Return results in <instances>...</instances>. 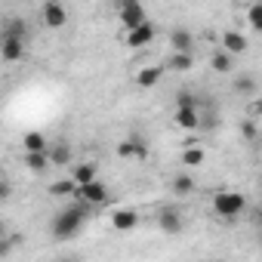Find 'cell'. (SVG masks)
<instances>
[{
    "mask_svg": "<svg viewBox=\"0 0 262 262\" xmlns=\"http://www.w3.org/2000/svg\"><path fill=\"white\" fill-rule=\"evenodd\" d=\"M99 170H96V164H90V161H83V164H74V170H71V179L83 188V185H93V182H99V176H96Z\"/></svg>",
    "mask_w": 262,
    "mask_h": 262,
    "instance_id": "obj_14",
    "label": "cell"
},
{
    "mask_svg": "<svg viewBox=\"0 0 262 262\" xmlns=\"http://www.w3.org/2000/svg\"><path fill=\"white\" fill-rule=\"evenodd\" d=\"M43 25L47 28H62V25H68V10L62 7V4H56V0H50V4H43Z\"/></svg>",
    "mask_w": 262,
    "mask_h": 262,
    "instance_id": "obj_8",
    "label": "cell"
},
{
    "mask_svg": "<svg viewBox=\"0 0 262 262\" xmlns=\"http://www.w3.org/2000/svg\"><path fill=\"white\" fill-rule=\"evenodd\" d=\"M247 25H250L256 34H262V4H250V7H247Z\"/></svg>",
    "mask_w": 262,
    "mask_h": 262,
    "instance_id": "obj_24",
    "label": "cell"
},
{
    "mask_svg": "<svg viewBox=\"0 0 262 262\" xmlns=\"http://www.w3.org/2000/svg\"><path fill=\"white\" fill-rule=\"evenodd\" d=\"M191 65H194V59L185 56V53H170V56H167V68L176 71V74H179V71H191Z\"/></svg>",
    "mask_w": 262,
    "mask_h": 262,
    "instance_id": "obj_23",
    "label": "cell"
},
{
    "mask_svg": "<svg viewBox=\"0 0 262 262\" xmlns=\"http://www.w3.org/2000/svg\"><path fill=\"white\" fill-rule=\"evenodd\" d=\"M244 207H247V198L241 194V191H219L216 198H213V210L222 216V219H237L241 213H244Z\"/></svg>",
    "mask_w": 262,
    "mask_h": 262,
    "instance_id": "obj_2",
    "label": "cell"
},
{
    "mask_svg": "<svg viewBox=\"0 0 262 262\" xmlns=\"http://www.w3.org/2000/svg\"><path fill=\"white\" fill-rule=\"evenodd\" d=\"M136 222H139V216H136L133 210H114V213H111V225H114L117 231H129V228H136Z\"/></svg>",
    "mask_w": 262,
    "mask_h": 262,
    "instance_id": "obj_19",
    "label": "cell"
},
{
    "mask_svg": "<svg viewBox=\"0 0 262 262\" xmlns=\"http://www.w3.org/2000/svg\"><path fill=\"white\" fill-rule=\"evenodd\" d=\"M241 136H244L247 142H259V133H256V120H253V117L241 123Z\"/></svg>",
    "mask_w": 262,
    "mask_h": 262,
    "instance_id": "obj_26",
    "label": "cell"
},
{
    "mask_svg": "<svg viewBox=\"0 0 262 262\" xmlns=\"http://www.w3.org/2000/svg\"><path fill=\"white\" fill-rule=\"evenodd\" d=\"M253 114L262 117V99H253Z\"/></svg>",
    "mask_w": 262,
    "mask_h": 262,
    "instance_id": "obj_29",
    "label": "cell"
},
{
    "mask_svg": "<svg viewBox=\"0 0 262 262\" xmlns=\"http://www.w3.org/2000/svg\"><path fill=\"white\" fill-rule=\"evenodd\" d=\"M194 188H198V185H194V179H191L188 173H176V176L170 179V191H173V198H188Z\"/></svg>",
    "mask_w": 262,
    "mask_h": 262,
    "instance_id": "obj_17",
    "label": "cell"
},
{
    "mask_svg": "<svg viewBox=\"0 0 262 262\" xmlns=\"http://www.w3.org/2000/svg\"><path fill=\"white\" fill-rule=\"evenodd\" d=\"M117 155H120V158H136V161H145V158H148V139H145L142 133L126 136V139H120Z\"/></svg>",
    "mask_w": 262,
    "mask_h": 262,
    "instance_id": "obj_4",
    "label": "cell"
},
{
    "mask_svg": "<svg viewBox=\"0 0 262 262\" xmlns=\"http://www.w3.org/2000/svg\"><path fill=\"white\" fill-rule=\"evenodd\" d=\"M173 123L179 129H201V108H176Z\"/></svg>",
    "mask_w": 262,
    "mask_h": 262,
    "instance_id": "obj_11",
    "label": "cell"
},
{
    "mask_svg": "<svg viewBox=\"0 0 262 262\" xmlns=\"http://www.w3.org/2000/svg\"><path fill=\"white\" fill-rule=\"evenodd\" d=\"M77 194H80V185H77L71 176L50 182V198H77Z\"/></svg>",
    "mask_w": 262,
    "mask_h": 262,
    "instance_id": "obj_15",
    "label": "cell"
},
{
    "mask_svg": "<svg viewBox=\"0 0 262 262\" xmlns=\"http://www.w3.org/2000/svg\"><path fill=\"white\" fill-rule=\"evenodd\" d=\"M77 201H83V204H90V207H96V204H105V201H108V188H105V182L83 185V188H80V194H77Z\"/></svg>",
    "mask_w": 262,
    "mask_h": 262,
    "instance_id": "obj_13",
    "label": "cell"
},
{
    "mask_svg": "<svg viewBox=\"0 0 262 262\" xmlns=\"http://www.w3.org/2000/svg\"><path fill=\"white\" fill-rule=\"evenodd\" d=\"M22 164H25V170L34 173V176H43V173L53 167L50 155H22Z\"/></svg>",
    "mask_w": 262,
    "mask_h": 262,
    "instance_id": "obj_16",
    "label": "cell"
},
{
    "mask_svg": "<svg viewBox=\"0 0 262 262\" xmlns=\"http://www.w3.org/2000/svg\"><path fill=\"white\" fill-rule=\"evenodd\" d=\"M256 145H259V155H262V136H259V142H256Z\"/></svg>",
    "mask_w": 262,
    "mask_h": 262,
    "instance_id": "obj_32",
    "label": "cell"
},
{
    "mask_svg": "<svg viewBox=\"0 0 262 262\" xmlns=\"http://www.w3.org/2000/svg\"><path fill=\"white\" fill-rule=\"evenodd\" d=\"M210 68H213L216 74H231V71H234V56H228L225 50H216V53L210 56Z\"/></svg>",
    "mask_w": 262,
    "mask_h": 262,
    "instance_id": "obj_20",
    "label": "cell"
},
{
    "mask_svg": "<svg viewBox=\"0 0 262 262\" xmlns=\"http://www.w3.org/2000/svg\"><path fill=\"white\" fill-rule=\"evenodd\" d=\"M256 222L262 225V201H259V210H256Z\"/></svg>",
    "mask_w": 262,
    "mask_h": 262,
    "instance_id": "obj_30",
    "label": "cell"
},
{
    "mask_svg": "<svg viewBox=\"0 0 262 262\" xmlns=\"http://www.w3.org/2000/svg\"><path fill=\"white\" fill-rule=\"evenodd\" d=\"M13 198V182H10V176H4L0 179V201H10Z\"/></svg>",
    "mask_w": 262,
    "mask_h": 262,
    "instance_id": "obj_28",
    "label": "cell"
},
{
    "mask_svg": "<svg viewBox=\"0 0 262 262\" xmlns=\"http://www.w3.org/2000/svg\"><path fill=\"white\" fill-rule=\"evenodd\" d=\"M50 139L43 136V133H37V129H31V133H25L22 136V148H25V155H50Z\"/></svg>",
    "mask_w": 262,
    "mask_h": 262,
    "instance_id": "obj_9",
    "label": "cell"
},
{
    "mask_svg": "<svg viewBox=\"0 0 262 262\" xmlns=\"http://www.w3.org/2000/svg\"><path fill=\"white\" fill-rule=\"evenodd\" d=\"M170 50L191 56V53H194V37H191V31H188V28H173V31H170Z\"/></svg>",
    "mask_w": 262,
    "mask_h": 262,
    "instance_id": "obj_10",
    "label": "cell"
},
{
    "mask_svg": "<svg viewBox=\"0 0 262 262\" xmlns=\"http://www.w3.org/2000/svg\"><path fill=\"white\" fill-rule=\"evenodd\" d=\"M117 19H120V25H123V34H126V31H133V28H139V25H148L145 10H142L139 4H133V0L117 7Z\"/></svg>",
    "mask_w": 262,
    "mask_h": 262,
    "instance_id": "obj_3",
    "label": "cell"
},
{
    "mask_svg": "<svg viewBox=\"0 0 262 262\" xmlns=\"http://www.w3.org/2000/svg\"><path fill=\"white\" fill-rule=\"evenodd\" d=\"M158 225H161V231H167V234H179V231H182V213L173 210V207H164V210L158 213Z\"/></svg>",
    "mask_w": 262,
    "mask_h": 262,
    "instance_id": "obj_12",
    "label": "cell"
},
{
    "mask_svg": "<svg viewBox=\"0 0 262 262\" xmlns=\"http://www.w3.org/2000/svg\"><path fill=\"white\" fill-rule=\"evenodd\" d=\"M161 77H164V68L151 65V68H142V71L136 74V83H139V86H158Z\"/></svg>",
    "mask_w": 262,
    "mask_h": 262,
    "instance_id": "obj_22",
    "label": "cell"
},
{
    "mask_svg": "<svg viewBox=\"0 0 262 262\" xmlns=\"http://www.w3.org/2000/svg\"><path fill=\"white\" fill-rule=\"evenodd\" d=\"M155 40V25L148 22V25H139V28H133V31H126L123 34V43L129 47V50H139V47H148Z\"/></svg>",
    "mask_w": 262,
    "mask_h": 262,
    "instance_id": "obj_7",
    "label": "cell"
},
{
    "mask_svg": "<svg viewBox=\"0 0 262 262\" xmlns=\"http://www.w3.org/2000/svg\"><path fill=\"white\" fill-rule=\"evenodd\" d=\"M204 158H207V155H204V148H198V145H191V148L182 151V164H185V167H201Z\"/></svg>",
    "mask_w": 262,
    "mask_h": 262,
    "instance_id": "obj_25",
    "label": "cell"
},
{
    "mask_svg": "<svg viewBox=\"0 0 262 262\" xmlns=\"http://www.w3.org/2000/svg\"><path fill=\"white\" fill-rule=\"evenodd\" d=\"M256 90H259V83H256L253 74H234V93H237V96L256 99Z\"/></svg>",
    "mask_w": 262,
    "mask_h": 262,
    "instance_id": "obj_21",
    "label": "cell"
},
{
    "mask_svg": "<svg viewBox=\"0 0 262 262\" xmlns=\"http://www.w3.org/2000/svg\"><path fill=\"white\" fill-rule=\"evenodd\" d=\"M0 56H4V62H19V59H25V37L4 34V37H0Z\"/></svg>",
    "mask_w": 262,
    "mask_h": 262,
    "instance_id": "obj_5",
    "label": "cell"
},
{
    "mask_svg": "<svg viewBox=\"0 0 262 262\" xmlns=\"http://www.w3.org/2000/svg\"><path fill=\"white\" fill-rule=\"evenodd\" d=\"M50 161H53V167H68L71 164V148H68L65 139H56L50 145Z\"/></svg>",
    "mask_w": 262,
    "mask_h": 262,
    "instance_id": "obj_18",
    "label": "cell"
},
{
    "mask_svg": "<svg viewBox=\"0 0 262 262\" xmlns=\"http://www.w3.org/2000/svg\"><path fill=\"white\" fill-rule=\"evenodd\" d=\"M86 216H90V204H83V201L68 204V207L59 210L56 219L50 222V234H53L56 241H68V237H74V234L83 228V219H86Z\"/></svg>",
    "mask_w": 262,
    "mask_h": 262,
    "instance_id": "obj_1",
    "label": "cell"
},
{
    "mask_svg": "<svg viewBox=\"0 0 262 262\" xmlns=\"http://www.w3.org/2000/svg\"><path fill=\"white\" fill-rule=\"evenodd\" d=\"M219 50H225L228 56H244L250 47H247V34H241V31H234V28H228V31H222V43H219Z\"/></svg>",
    "mask_w": 262,
    "mask_h": 262,
    "instance_id": "obj_6",
    "label": "cell"
},
{
    "mask_svg": "<svg viewBox=\"0 0 262 262\" xmlns=\"http://www.w3.org/2000/svg\"><path fill=\"white\" fill-rule=\"evenodd\" d=\"M56 262H77V259H71V256H62V259H56Z\"/></svg>",
    "mask_w": 262,
    "mask_h": 262,
    "instance_id": "obj_31",
    "label": "cell"
},
{
    "mask_svg": "<svg viewBox=\"0 0 262 262\" xmlns=\"http://www.w3.org/2000/svg\"><path fill=\"white\" fill-rule=\"evenodd\" d=\"M176 108H201V99L191 93H179L176 96Z\"/></svg>",
    "mask_w": 262,
    "mask_h": 262,
    "instance_id": "obj_27",
    "label": "cell"
}]
</instances>
